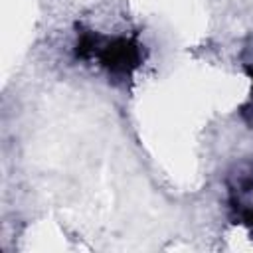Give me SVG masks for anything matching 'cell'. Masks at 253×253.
<instances>
[{
  "mask_svg": "<svg viewBox=\"0 0 253 253\" xmlns=\"http://www.w3.org/2000/svg\"><path fill=\"white\" fill-rule=\"evenodd\" d=\"M249 77H251V99H253V67L249 69Z\"/></svg>",
  "mask_w": 253,
  "mask_h": 253,
  "instance_id": "obj_3",
  "label": "cell"
},
{
  "mask_svg": "<svg viewBox=\"0 0 253 253\" xmlns=\"http://www.w3.org/2000/svg\"><path fill=\"white\" fill-rule=\"evenodd\" d=\"M227 210L231 221L243 225L253 237V164L243 162L227 176Z\"/></svg>",
  "mask_w": 253,
  "mask_h": 253,
  "instance_id": "obj_2",
  "label": "cell"
},
{
  "mask_svg": "<svg viewBox=\"0 0 253 253\" xmlns=\"http://www.w3.org/2000/svg\"><path fill=\"white\" fill-rule=\"evenodd\" d=\"M73 55L79 61L95 63L115 83H126L140 69L146 49L136 36L103 34L79 28L75 34Z\"/></svg>",
  "mask_w": 253,
  "mask_h": 253,
  "instance_id": "obj_1",
  "label": "cell"
}]
</instances>
